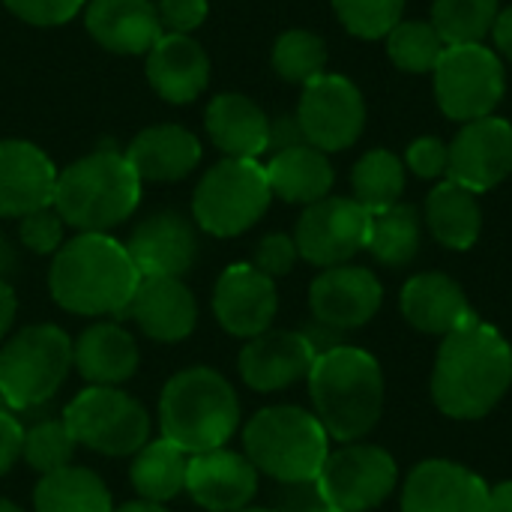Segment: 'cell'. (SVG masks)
I'll return each mask as SVG.
<instances>
[{
    "label": "cell",
    "instance_id": "25",
    "mask_svg": "<svg viewBox=\"0 0 512 512\" xmlns=\"http://www.w3.org/2000/svg\"><path fill=\"white\" fill-rule=\"evenodd\" d=\"M402 315L414 330L429 336H450L477 318L465 291L444 273L414 276L402 288Z\"/></svg>",
    "mask_w": 512,
    "mask_h": 512
},
{
    "label": "cell",
    "instance_id": "34",
    "mask_svg": "<svg viewBox=\"0 0 512 512\" xmlns=\"http://www.w3.org/2000/svg\"><path fill=\"white\" fill-rule=\"evenodd\" d=\"M351 183L354 201L369 213H381L399 204V195L405 189V168L390 150H372L354 165Z\"/></svg>",
    "mask_w": 512,
    "mask_h": 512
},
{
    "label": "cell",
    "instance_id": "56",
    "mask_svg": "<svg viewBox=\"0 0 512 512\" xmlns=\"http://www.w3.org/2000/svg\"><path fill=\"white\" fill-rule=\"evenodd\" d=\"M309 512H336V510H330V507H315V510H309Z\"/></svg>",
    "mask_w": 512,
    "mask_h": 512
},
{
    "label": "cell",
    "instance_id": "47",
    "mask_svg": "<svg viewBox=\"0 0 512 512\" xmlns=\"http://www.w3.org/2000/svg\"><path fill=\"white\" fill-rule=\"evenodd\" d=\"M297 144H306V138H303V129H300L297 117H279L276 123H270V141H267V150L282 153V150L297 147Z\"/></svg>",
    "mask_w": 512,
    "mask_h": 512
},
{
    "label": "cell",
    "instance_id": "22",
    "mask_svg": "<svg viewBox=\"0 0 512 512\" xmlns=\"http://www.w3.org/2000/svg\"><path fill=\"white\" fill-rule=\"evenodd\" d=\"M57 168L30 141H0V216L21 219L54 204Z\"/></svg>",
    "mask_w": 512,
    "mask_h": 512
},
{
    "label": "cell",
    "instance_id": "42",
    "mask_svg": "<svg viewBox=\"0 0 512 512\" xmlns=\"http://www.w3.org/2000/svg\"><path fill=\"white\" fill-rule=\"evenodd\" d=\"M297 243L288 234H267L258 246H255V261L252 267L261 270L270 279L288 276L297 264Z\"/></svg>",
    "mask_w": 512,
    "mask_h": 512
},
{
    "label": "cell",
    "instance_id": "13",
    "mask_svg": "<svg viewBox=\"0 0 512 512\" xmlns=\"http://www.w3.org/2000/svg\"><path fill=\"white\" fill-rule=\"evenodd\" d=\"M297 123L306 144L318 150H345L351 147L366 123V105L360 90L342 75H318L303 84Z\"/></svg>",
    "mask_w": 512,
    "mask_h": 512
},
{
    "label": "cell",
    "instance_id": "55",
    "mask_svg": "<svg viewBox=\"0 0 512 512\" xmlns=\"http://www.w3.org/2000/svg\"><path fill=\"white\" fill-rule=\"evenodd\" d=\"M237 512H279V510H264V507H243V510Z\"/></svg>",
    "mask_w": 512,
    "mask_h": 512
},
{
    "label": "cell",
    "instance_id": "38",
    "mask_svg": "<svg viewBox=\"0 0 512 512\" xmlns=\"http://www.w3.org/2000/svg\"><path fill=\"white\" fill-rule=\"evenodd\" d=\"M75 447L78 444H75V438L63 420H39L24 432V453L21 456L33 471H39L45 477V474L66 468L75 456Z\"/></svg>",
    "mask_w": 512,
    "mask_h": 512
},
{
    "label": "cell",
    "instance_id": "50",
    "mask_svg": "<svg viewBox=\"0 0 512 512\" xmlns=\"http://www.w3.org/2000/svg\"><path fill=\"white\" fill-rule=\"evenodd\" d=\"M492 33H495V45L507 54L512 60V9L507 12H501L498 15V21H495V27H492Z\"/></svg>",
    "mask_w": 512,
    "mask_h": 512
},
{
    "label": "cell",
    "instance_id": "43",
    "mask_svg": "<svg viewBox=\"0 0 512 512\" xmlns=\"http://www.w3.org/2000/svg\"><path fill=\"white\" fill-rule=\"evenodd\" d=\"M159 21L165 33H183L189 36L195 27L207 18V0H159L156 3Z\"/></svg>",
    "mask_w": 512,
    "mask_h": 512
},
{
    "label": "cell",
    "instance_id": "15",
    "mask_svg": "<svg viewBox=\"0 0 512 512\" xmlns=\"http://www.w3.org/2000/svg\"><path fill=\"white\" fill-rule=\"evenodd\" d=\"M384 300V288L375 273L366 267H327L309 288L312 318L333 330H357L369 324Z\"/></svg>",
    "mask_w": 512,
    "mask_h": 512
},
{
    "label": "cell",
    "instance_id": "48",
    "mask_svg": "<svg viewBox=\"0 0 512 512\" xmlns=\"http://www.w3.org/2000/svg\"><path fill=\"white\" fill-rule=\"evenodd\" d=\"M300 333L309 339V345L315 348L318 357L327 354V351H333V348H342V339H345L342 330H333V327H327V324H321V321H315V318H312V324L303 327Z\"/></svg>",
    "mask_w": 512,
    "mask_h": 512
},
{
    "label": "cell",
    "instance_id": "17",
    "mask_svg": "<svg viewBox=\"0 0 512 512\" xmlns=\"http://www.w3.org/2000/svg\"><path fill=\"white\" fill-rule=\"evenodd\" d=\"M318 354L300 330H267L249 339L237 357L240 378L255 393H276L309 378Z\"/></svg>",
    "mask_w": 512,
    "mask_h": 512
},
{
    "label": "cell",
    "instance_id": "23",
    "mask_svg": "<svg viewBox=\"0 0 512 512\" xmlns=\"http://www.w3.org/2000/svg\"><path fill=\"white\" fill-rule=\"evenodd\" d=\"M84 24L114 54H147L165 33L150 0H90Z\"/></svg>",
    "mask_w": 512,
    "mask_h": 512
},
{
    "label": "cell",
    "instance_id": "8",
    "mask_svg": "<svg viewBox=\"0 0 512 512\" xmlns=\"http://www.w3.org/2000/svg\"><path fill=\"white\" fill-rule=\"evenodd\" d=\"M270 198L267 171L258 159H222L201 177L192 213L201 231L213 237H237L267 213Z\"/></svg>",
    "mask_w": 512,
    "mask_h": 512
},
{
    "label": "cell",
    "instance_id": "27",
    "mask_svg": "<svg viewBox=\"0 0 512 512\" xmlns=\"http://www.w3.org/2000/svg\"><path fill=\"white\" fill-rule=\"evenodd\" d=\"M123 156L129 159L141 183H171L195 171V165L201 162V144L189 129L165 123L138 132Z\"/></svg>",
    "mask_w": 512,
    "mask_h": 512
},
{
    "label": "cell",
    "instance_id": "33",
    "mask_svg": "<svg viewBox=\"0 0 512 512\" xmlns=\"http://www.w3.org/2000/svg\"><path fill=\"white\" fill-rule=\"evenodd\" d=\"M381 264L405 267L420 252V216L411 204H393L381 213H372L369 246Z\"/></svg>",
    "mask_w": 512,
    "mask_h": 512
},
{
    "label": "cell",
    "instance_id": "31",
    "mask_svg": "<svg viewBox=\"0 0 512 512\" xmlns=\"http://www.w3.org/2000/svg\"><path fill=\"white\" fill-rule=\"evenodd\" d=\"M33 507L36 512H114L105 483L78 465L45 474L33 492Z\"/></svg>",
    "mask_w": 512,
    "mask_h": 512
},
{
    "label": "cell",
    "instance_id": "54",
    "mask_svg": "<svg viewBox=\"0 0 512 512\" xmlns=\"http://www.w3.org/2000/svg\"><path fill=\"white\" fill-rule=\"evenodd\" d=\"M0 512H24L21 507H15V504H9V501H0Z\"/></svg>",
    "mask_w": 512,
    "mask_h": 512
},
{
    "label": "cell",
    "instance_id": "32",
    "mask_svg": "<svg viewBox=\"0 0 512 512\" xmlns=\"http://www.w3.org/2000/svg\"><path fill=\"white\" fill-rule=\"evenodd\" d=\"M186 453L171 441H150L135 453V462L129 468V480L138 489L144 501H174L186 489Z\"/></svg>",
    "mask_w": 512,
    "mask_h": 512
},
{
    "label": "cell",
    "instance_id": "51",
    "mask_svg": "<svg viewBox=\"0 0 512 512\" xmlns=\"http://www.w3.org/2000/svg\"><path fill=\"white\" fill-rule=\"evenodd\" d=\"M486 512H512V480L489 489V507Z\"/></svg>",
    "mask_w": 512,
    "mask_h": 512
},
{
    "label": "cell",
    "instance_id": "10",
    "mask_svg": "<svg viewBox=\"0 0 512 512\" xmlns=\"http://www.w3.org/2000/svg\"><path fill=\"white\" fill-rule=\"evenodd\" d=\"M435 72L438 105L447 117L471 123L489 117L504 96V69L492 48L447 45Z\"/></svg>",
    "mask_w": 512,
    "mask_h": 512
},
{
    "label": "cell",
    "instance_id": "14",
    "mask_svg": "<svg viewBox=\"0 0 512 512\" xmlns=\"http://www.w3.org/2000/svg\"><path fill=\"white\" fill-rule=\"evenodd\" d=\"M512 171V126L501 117H480L465 123V129L450 144V180L486 192L507 180Z\"/></svg>",
    "mask_w": 512,
    "mask_h": 512
},
{
    "label": "cell",
    "instance_id": "5",
    "mask_svg": "<svg viewBox=\"0 0 512 512\" xmlns=\"http://www.w3.org/2000/svg\"><path fill=\"white\" fill-rule=\"evenodd\" d=\"M141 201V180L117 150H96L57 174L54 210L81 234H108Z\"/></svg>",
    "mask_w": 512,
    "mask_h": 512
},
{
    "label": "cell",
    "instance_id": "20",
    "mask_svg": "<svg viewBox=\"0 0 512 512\" xmlns=\"http://www.w3.org/2000/svg\"><path fill=\"white\" fill-rule=\"evenodd\" d=\"M126 252L141 276L183 279V273L198 258V237L189 219L174 210H162L147 216L132 231Z\"/></svg>",
    "mask_w": 512,
    "mask_h": 512
},
{
    "label": "cell",
    "instance_id": "28",
    "mask_svg": "<svg viewBox=\"0 0 512 512\" xmlns=\"http://www.w3.org/2000/svg\"><path fill=\"white\" fill-rule=\"evenodd\" d=\"M207 132L228 159H258L270 141L267 114L240 93H222L207 108Z\"/></svg>",
    "mask_w": 512,
    "mask_h": 512
},
{
    "label": "cell",
    "instance_id": "49",
    "mask_svg": "<svg viewBox=\"0 0 512 512\" xmlns=\"http://www.w3.org/2000/svg\"><path fill=\"white\" fill-rule=\"evenodd\" d=\"M15 312H18V300H15V291L6 279H0V339L9 333L12 321H15Z\"/></svg>",
    "mask_w": 512,
    "mask_h": 512
},
{
    "label": "cell",
    "instance_id": "52",
    "mask_svg": "<svg viewBox=\"0 0 512 512\" xmlns=\"http://www.w3.org/2000/svg\"><path fill=\"white\" fill-rule=\"evenodd\" d=\"M15 270V249L9 246V240L0 234V279H6Z\"/></svg>",
    "mask_w": 512,
    "mask_h": 512
},
{
    "label": "cell",
    "instance_id": "46",
    "mask_svg": "<svg viewBox=\"0 0 512 512\" xmlns=\"http://www.w3.org/2000/svg\"><path fill=\"white\" fill-rule=\"evenodd\" d=\"M21 453H24V429L12 414L0 411V477L12 471Z\"/></svg>",
    "mask_w": 512,
    "mask_h": 512
},
{
    "label": "cell",
    "instance_id": "21",
    "mask_svg": "<svg viewBox=\"0 0 512 512\" xmlns=\"http://www.w3.org/2000/svg\"><path fill=\"white\" fill-rule=\"evenodd\" d=\"M186 492L207 512H237L249 507L258 492L255 465L234 450H210L189 459Z\"/></svg>",
    "mask_w": 512,
    "mask_h": 512
},
{
    "label": "cell",
    "instance_id": "41",
    "mask_svg": "<svg viewBox=\"0 0 512 512\" xmlns=\"http://www.w3.org/2000/svg\"><path fill=\"white\" fill-rule=\"evenodd\" d=\"M3 3L12 15L36 27L66 24L84 6V0H3Z\"/></svg>",
    "mask_w": 512,
    "mask_h": 512
},
{
    "label": "cell",
    "instance_id": "6",
    "mask_svg": "<svg viewBox=\"0 0 512 512\" xmlns=\"http://www.w3.org/2000/svg\"><path fill=\"white\" fill-rule=\"evenodd\" d=\"M243 450L258 474L276 483H309L318 480L330 456V435L315 414L294 405H273L246 423Z\"/></svg>",
    "mask_w": 512,
    "mask_h": 512
},
{
    "label": "cell",
    "instance_id": "12",
    "mask_svg": "<svg viewBox=\"0 0 512 512\" xmlns=\"http://www.w3.org/2000/svg\"><path fill=\"white\" fill-rule=\"evenodd\" d=\"M372 213L354 198H321L309 204L297 222V252L315 267L348 264L369 246Z\"/></svg>",
    "mask_w": 512,
    "mask_h": 512
},
{
    "label": "cell",
    "instance_id": "26",
    "mask_svg": "<svg viewBox=\"0 0 512 512\" xmlns=\"http://www.w3.org/2000/svg\"><path fill=\"white\" fill-rule=\"evenodd\" d=\"M72 363L93 387H117L138 372L141 351L126 327L102 321L78 336L72 345Z\"/></svg>",
    "mask_w": 512,
    "mask_h": 512
},
{
    "label": "cell",
    "instance_id": "9",
    "mask_svg": "<svg viewBox=\"0 0 512 512\" xmlns=\"http://www.w3.org/2000/svg\"><path fill=\"white\" fill-rule=\"evenodd\" d=\"M75 444L102 456H132L150 444L147 408L117 387H87L63 411Z\"/></svg>",
    "mask_w": 512,
    "mask_h": 512
},
{
    "label": "cell",
    "instance_id": "11",
    "mask_svg": "<svg viewBox=\"0 0 512 512\" xmlns=\"http://www.w3.org/2000/svg\"><path fill=\"white\" fill-rule=\"evenodd\" d=\"M396 462L387 450L372 444H345L330 453L318 474V492L336 512H369L396 489Z\"/></svg>",
    "mask_w": 512,
    "mask_h": 512
},
{
    "label": "cell",
    "instance_id": "37",
    "mask_svg": "<svg viewBox=\"0 0 512 512\" xmlns=\"http://www.w3.org/2000/svg\"><path fill=\"white\" fill-rule=\"evenodd\" d=\"M327 48L309 30H288L273 45V69L294 84H309L312 78L324 75Z\"/></svg>",
    "mask_w": 512,
    "mask_h": 512
},
{
    "label": "cell",
    "instance_id": "39",
    "mask_svg": "<svg viewBox=\"0 0 512 512\" xmlns=\"http://www.w3.org/2000/svg\"><path fill=\"white\" fill-rule=\"evenodd\" d=\"M333 6L354 36L381 39L399 24L405 0H333Z\"/></svg>",
    "mask_w": 512,
    "mask_h": 512
},
{
    "label": "cell",
    "instance_id": "7",
    "mask_svg": "<svg viewBox=\"0 0 512 512\" xmlns=\"http://www.w3.org/2000/svg\"><path fill=\"white\" fill-rule=\"evenodd\" d=\"M72 369V342L54 324H30L0 351V399L33 411L57 396Z\"/></svg>",
    "mask_w": 512,
    "mask_h": 512
},
{
    "label": "cell",
    "instance_id": "19",
    "mask_svg": "<svg viewBox=\"0 0 512 512\" xmlns=\"http://www.w3.org/2000/svg\"><path fill=\"white\" fill-rule=\"evenodd\" d=\"M489 486L468 468L444 459L417 465L402 489V512H486Z\"/></svg>",
    "mask_w": 512,
    "mask_h": 512
},
{
    "label": "cell",
    "instance_id": "45",
    "mask_svg": "<svg viewBox=\"0 0 512 512\" xmlns=\"http://www.w3.org/2000/svg\"><path fill=\"white\" fill-rule=\"evenodd\" d=\"M315 507H327L315 480H309V483H279V489H276V510L309 512L315 510Z\"/></svg>",
    "mask_w": 512,
    "mask_h": 512
},
{
    "label": "cell",
    "instance_id": "18",
    "mask_svg": "<svg viewBox=\"0 0 512 512\" xmlns=\"http://www.w3.org/2000/svg\"><path fill=\"white\" fill-rule=\"evenodd\" d=\"M120 318L135 321V327L153 342H180L192 336L198 324V303L183 279L141 276Z\"/></svg>",
    "mask_w": 512,
    "mask_h": 512
},
{
    "label": "cell",
    "instance_id": "16",
    "mask_svg": "<svg viewBox=\"0 0 512 512\" xmlns=\"http://www.w3.org/2000/svg\"><path fill=\"white\" fill-rule=\"evenodd\" d=\"M276 309V282L252 264H234L219 276L213 291V312L225 333L237 339H255L270 330Z\"/></svg>",
    "mask_w": 512,
    "mask_h": 512
},
{
    "label": "cell",
    "instance_id": "30",
    "mask_svg": "<svg viewBox=\"0 0 512 512\" xmlns=\"http://www.w3.org/2000/svg\"><path fill=\"white\" fill-rule=\"evenodd\" d=\"M426 222L438 243H444L447 249L465 252L480 237L483 213H480V204L471 189H465L453 180H444L441 186H435L429 192Z\"/></svg>",
    "mask_w": 512,
    "mask_h": 512
},
{
    "label": "cell",
    "instance_id": "35",
    "mask_svg": "<svg viewBox=\"0 0 512 512\" xmlns=\"http://www.w3.org/2000/svg\"><path fill=\"white\" fill-rule=\"evenodd\" d=\"M498 21V0H435L432 27L444 45H480Z\"/></svg>",
    "mask_w": 512,
    "mask_h": 512
},
{
    "label": "cell",
    "instance_id": "40",
    "mask_svg": "<svg viewBox=\"0 0 512 512\" xmlns=\"http://www.w3.org/2000/svg\"><path fill=\"white\" fill-rule=\"evenodd\" d=\"M63 219L60 213L51 207H39L27 216H21V225H18V234H21V243L36 252V255H51L63 246Z\"/></svg>",
    "mask_w": 512,
    "mask_h": 512
},
{
    "label": "cell",
    "instance_id": "1",
    "mask_svg": "<svg viewBox=\"0 0 512 512\" xmlns=\"http://www.w3.org/2000/svg\"><path fill=\"white\" fill-rule=\"evenodd\" d=\"M512 348L507 339L474 318L444 336L432 372V399L453 420L486 417L510 390Z\"/></svg>",
    "mask_w": 512,
    "mask_h": 512
},
{
    "label": "cell",
    "instance_id": "53",
    "mask_svg": "<svg viewBox=\"0 0 512 512\" xmlns=\"http://www.w3.org/2000/svg\"><path fill=\"white\" fill-rule=\"evenodd\" d=\"M114 512H168L162 504H156V501H132V504H123V507H117Z\"/></svg>",
    "mask_w": 512,
    "mask_h": 512
},
{
    "label": "cell",
    "instance_id": "3",
    "mask_svg": "<svg viewBox=\"0 0 512 512\" xmlns=\"http://www.w3.org/2000/svg\"><path fill=\"white\" fill-rule=\"evenodd\" d=\"M315 417L336 441L366 438L384 408V375L372 354L342 345L321 354L309 372Z\"/></svg>",
    "mask_w": 512,
    "mask_h": 512
},
{
    "label": "cell",
    "instance_id": "44",
    "mask_svg": "<svg viewBox=\"0 0 512 512\" xmlns=\"http://www.w3.org/2000/svg\"><path fill=\"white\" fill-rule=\"evenodd\" d=\"M408 165H411V171L417 177H426V180L441 177L450 168V147L444 141L432 138V135L429 138H417L408 147Z\"/></svg>",
    "mask_w": 512,
    "mask_h": 512
},
{
    "label": "cell",
    "instance_id": "2",
    "mask_svg": "<svg viewBox=\"0 0 512 512\" xmlns=\"http://www.w3.org/2000/svg\"><path fill=\"white\" fill-rule=\"evenodd\" d=\"M141 273L126 243L108 234H78L54 252L48 288L60 309L72 315H123Z\"/></svg>",
    "mask_w": 512,
    "mask_h": 512
},
{
    "label": "cell",
    "instance_id": "4",
    "mask_svg": "<svg viewBox=\"0 0 512 512\" xmlns=\"http://www.w3.org/2000/svg\"><path fill=\"white\" fill-rule=\"evenodd\" d=\"M237 426L240 399L216 369L192 366L168 378L159 399V429L186 456L225 447Z\"/></svg>",
    "mask_w": 512,
    "mask_h": 512
},
{
    "label": "cell",
    "instance_id": "24",
    "mask_svg": "<svg viewBox=\"0 0 512 512\" xmlns=\"http://www.w3.org/2000/svg\"><path fill=\"white\" fill-rule=\"evenodd\" d=\"M147 78L162 99L186 105L204 93L210 81V60L192 36L162 33L147 51Z\"/></svg>",
    "mask_w": 512,
    "mask_h": 512
},
{
    "label": "cell",
    "instance_id": "29",
    "mask_svg": "<svg viewBox=\"0 0 512 512\" xmlns=\"http://www.w3.org/2000/svg\"><path fill=\"white\" fill-rule=\"evenodd\" d=\"M270 192L288 204H315L327 198L333 186V165L327 162L324 150L312 144H297L282 153H273V159L264 165Z\"/></svg>",
    "mask_w": 512,
    "mask_h": 512
},
{
    "label": "cell",
    "instance_id": "36",
    "mask_svg": "<svg viewBox=\"0 0 512 512\" xmlns=\"http://www.w3.org/2000/svg\"><path fill=\"white\" fill-rule=\"evenodd\" d=\"M444 48L438 30L426 21H399L387 33V54L405 72H432Z\"/></svg>",
    "mask_w": 512,
    "mask_h": 512
}]
</instances>
